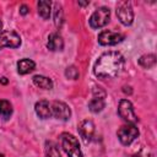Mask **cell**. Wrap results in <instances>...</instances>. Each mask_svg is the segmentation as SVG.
<instances>
[{
    "label": "cell",
    "instance_id": "1",
    "mask_svg": "<svg viewBox=\"0 0 157 157\" xmlns=\"http://www.w3.org/2000/svg\"><path fill=\"white\" fill-rule=\"evenodd\" d=\"M124 69V58L118 52H107L102 54L94 64L93 72L102 78L117 77Z\"/></svg>",
    "mask_w": 157,
    "mask_h": 157
},
{
    "label": "cell",
    "instance_id": "2",
    "mask_svg": "<svg viewBox=\"0 0 157 157\" xmlns=\"http://www.w3.org/2000/svg\"><path fill=\"white\" fill-rule=\"evenodd\" d=\"M61 145L69 157H82V152L80 150L78 141L74 135L63 134L61 135Z\"/></svg>",
    "mask_w": 157,
    "mask_h": 157
},
{
    "label": "cell",
    "instance_id": "3",
    "mask_svg": "<svg viewBox=\"0 0 157 157\" xmlns=\"http://www.w3.org/2000/svg\"><path fill=\"white\" fill-rule=\"evenodd\" d=\"M109 17H110V11L108 7L102 6L99 9H97L90 17V26L92 28H101L104 27L108 22H109Z\"/></svg>",
    "mask_w": 157,
    "mask_h": 157
},
{
    "label": "cell",
    "instance_id": "4",
    "mask_svg": "<svg viewBox=\"0 0 157 157\" xmlns=\"http://www.w3.org/2000/svg\"><path fill=\"white\" fill-rule=\"evenodd\" d=\"M117 16L124 26H130L134 21V11L129 1H120L117 5Z\"/></svg>",
    "mask_w": 157,
    "mask_h": 157
},
{
    "label": "cell",
    "instance_id": "5",
    "mask_svg": "<svg viewBox=\"0 0 157 157\" xmlns=\"http://www.w3.org/2000/svg\"><path fill=\"white\" fill-rule=\"evenodd\" d=\"M139 136V129L134 124L123 125L118 130V139L123 145H130Z\"/></svg>",
    "mask_w": 157,
    "mask_h": 157
},
{
    "label": "cell",
    "instance_id": "6",
    "mask_svg": "<svg viewBox=\"0 0 157 157\" xmlns=\"http://www.w3.org/2000/svg\"><path fill=\"white\" fill-rule=\"evenodd\" d=\"M118 113L119 115L128 123V124H135L137 121V117L134 112L132 104L130 101L128 99H121L119 102V107H118Z\"/></svg>",
    "mask_w": 157,
    "mask_h": 157
},
{
    "label": "cell",
    "instance_id": "7",
    "mask_svg": "<svg viewBox=\"0 0 157 157\" xmlns=\"http://www.w3.org/2000/svg\"><path fill=\"white\" fill-rule=\"evenodd\" d=\"M21 45L20 36L13 31H4L0 32V49L9 47V48H17Z\"/></svg>",
    "mask_w": 157,
    "mask_h": 157
},
{
    "label": "cell",
    "instance_id": "8",
    "mask_svg": "<svg viewBox=\"0 0 157 157\" xmlns=\"http://www.w3.org/2000/svg\"><path fill=\"white\" fill-rule=\"evenodd\" d=\"M104 97H105V92L101 87H94V90H93V98L88 103L90 110L93 112V113L101 112L104 108V105H105Z\"/></svg>",
    "mask_w": 157,
    "mask_h": 157
},
{
    "label": "cell",
    "instance_id": "9",
    "mask_svg": "<svg viewBox=\"0 0 157 157\" xmlns=\"http://www.w3.org/2000/svg\"><path fill=\"white\" fill-rule=\"evenodd\" d=\"M124 39V36L119 32L103 31L98 34V43L102 45H114L120 43Z\"/></svg>",
    "mask_w": 157,
    "mask_h": 157
},
{
    "label": "cell",
    "instance_id": "10",
    "mask_svg": "<svg viewBox=\"0 0 157 157\" xmlns=\"http://www.w3.org/2000/svg\"><path fill=\"white\" fill-rule=\"evenodd\" d=\"M52 105V115L55 117L56 119L60 120H67L71 115V110L69 108V105L64 102H59V101H54L53 103H50Z\"/></svg>",
    "mask_w": 157,
    "mask_h": 157
},
{
    "label": "cell",
    "instance_id": "11",
    "mask_svg": "<svg viewBox=\"0 0 157 157\" xmlns=\"http://www.w3.org/2000/svg\"><path fill=\"white\" fill-rule=\"evenodd\" d=\"M78 132L85 144H88L94 134V124L91 120H83L78 125Z\"/></svg>",
    "mask_w": 157,
    "mask_h": 157
},
{
    "label": "cell",
    "instance_id": "12",
    "mask_svg": "<svg viewBox=\"0 0 157 157\" xmlns=\"http://www.w3.org/2000/svg\"><path fill=\"white\" fill-rule=\"evenodd\" d=\"M34 110H36L37 115L42 119H48L52 117V105L48 101L42 99V101L37 102L34 105Z\"/></svg>",
    "mask_w": 157,
    "mask_h": 157
},
{
    "label": "cell",
    "instance_id": "13",
    "mask_svg": "<svg viewBox=\"0 0 157 157\" xmlns=\"http://www.w3.org/2000/svg\"><path fill=\"white\" fill-rule=\"evenodd\" d=\"M47 47H48V49H50L52 52L63 50V48H64V40H63L61 36L58 34V33H52V34H49Z\"/></svg>",
    "mask_w": 157,
    "mask_h": 157
},
{
    "label": "cell",
    "instance_id": "14",
    "mask_svg": "<svg viewBox=\"0 0 157 157\" xmlns=\"http://www.w3.org/2000/svg\"><path fill=\"white\" fill-rule=\"evenodd\" d=\"M34 67H36V64L31 59H21L17 63V71L20 75H26V74L32 72Z\"/></svg>",
    "mask_w": 157,
    "mask_h": 157
},
{
    "label": "cell",
    "instance_id": "15",
    "mask_svg": "<svg viewBox=\"0 0 157 157\" xmlns=\"http://www.w3.org/2000/svg\"><path fill=\"white\" fill-rule=\"evenodd\" d=\"M33 83L43 90H52L53 88V81L49 77L42 76V75H36L33 76Z\"/></svg>",
    "mask_w": 157,
    "mask_h": 157
},
{
    "label": "cell",
    "instance_id": "16",
    "mask_svg": "<svg viewBox=\"0 0 157 157\" xmlns=\"http://www.w3.org/2000/svg\"><path fill=\"white\" fill-rule=\"evenodd\" d=\"M52 11V2L48 0H40L38 2V13L42 18L48 20Z\"/></svg>",
    "mask_w": 157,
    "mask_h": 157
},
{
    "label": "cell",
    "instance_id": "17",
    "mask_svg": "<svg viewBox=\"0 0 157 157\" xmlns=\"http://www.w3.org/2000/svg\"><path fill=\"white\" fill-rule=\"evenodd\" d=\"M12 114V105L9 101L0 99V117L4 119H9Z\"/></svg>",
    "mask_w": 157,
    "mask_h": 157
},
{
    "label": "cell",
    "instance_id": "18",
    "mask_svg": "<svg viewBox=\"0 0 157 157\" xmlns=\"http://www.w3.org/2000/svg\"><path fill=\"white\" fill-rule=\"evenodd\" d=\"M139 64L145 67V69H150L152 66H155L156 64V56L153 54H146V55H142L140 59H139Z\"/></svg>",
    "mask_w": 157,
    "mask_h": 157
},
{
    "label": "cell",
    "instance_id": "19",
    "mask_svg": "<svg viewBox=\"0 0 157 157\" xmlns=\"http://www.w3.org/2000/svg\"><path fill=\"white\" fill-rule=\"evenodd\" d=\"M45 157H61L58 146L52 141L45 144Z\"/></svg>",
    "mask_w": 157,
    "mask_h": 157
},
{
    "label": "cell",
    "instance_id": "20",
    "mask_svg": "<svg viewBox=\"0 0 157 157\" xmlns=\"http://www.w3.org/2000/svg\"><path fill=\"white\" fill-rule=\"evenodd\" d=\"M54 22L56 27H60L63 23V9L61 5L58 2L54 4Z\"/></svg>",
    "mask_w": 157,
    "mask_h": 157
},
{
    "label": "cell",
    "instance_id": "21",
    "mask_svg": "<svg viewBox=\"0 0 157 157\" xmlns=\"http://www.w3.org/2000/svg\"><path fill=\"white\" fill-rule=\"evenodd\" d=\"M65 76L67 78H71V80H77L78 76H80V74H78V70L75 66H69L65 70Z\"/></svg>",
    "mask_w": 157,
    "mask_h": 157
},
{
    "label": "cell",
    "instance_id": "22",
    "mask_svg": "<svg viewBox=\"0 0 157 157\" xmlns=\"http://www.w3.org/2000/svg\"><path fill=\"white\" fill-rule=\"evenodd\" d=\"M20 13H21V15H27V13H28V7H27L26 5H22V6L20 7Z\"/></svg>",
    "mask_w": 157,
    "mask_h": 157
},
{
    "label": "cell",
    "instance_id": "23",
    "mask_svg": "<svg viewBox=\"0 0 157 157\" xmlns=\"http://www.w3.org/2000/svg\"><path fill=\"white\" fill-rule=\"evenodd\" d=\"M78 5H81V6H86V5H88V1H78Z\"/></svg>",
    "mask_w": 157,
    "mask_h": 157
},
{
    "label": "cell",
    "instance_id": "24",
    "mask_svg": "<svg viewBox=\"0 0 157 157\" xmlns=\"http://www.w3.org/2000/svg\"><path fill=\"white\" fill-rule=\"evenodd\" d=\"M0 82H1V83H4V85H6V83H7L6 77H1V78H0Z\"/></svg>",
    "mask_w": 157,
    "mask_h": 157
},
{
    "label": "cell",
    "instance_id": "25",
    "mask_svg": "<svg viewBox=\"0 0 157 157\" xmlns=\"http://www.w3.org/2000/svg\"><path fill=\"white\" fill-rule=\"evenodd\" d=\"M1 28H2V22L0 21V32H1Z\"/></svg>",
    "mask_w": 157,
    "mask_h": 157
},
{
    "label": "cell",
    "instance_id": "26",
    "mask_svg": "<svg viewBox=\"0 0 157 157\" xmlns=\"http://www.w3.org/2000/svg\"><path fill=\"white\" fill-rule=\"evenodd\" d=\"M0 157H4V156H2V155H0Z\"/></svg>",
    "mask_w": 157,
    "mask_h": 157
},
{
    "label": "cell",
    "instance_id": "27",
    "mask_svg": "<svg viewBox=\"0 0 157 157\" xmlns=\"http://www.w3.org/2000/svg\"><path fill=\"white\" fill-rule=\"evenodd\" d=\"M134 157H137V156H134Z\"/></svg>",
    "mask_w": 157,
    "mask_h": 157
}]
</instances>
